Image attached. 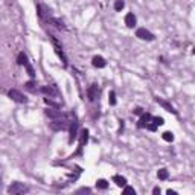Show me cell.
<instances>
[{
	"label": "cell",
	"instance_id": "cell-31",
	"mask_svg": "<svg viewBox=\"0 0 195 195\" xmlns=\"http://www.w3.org/2000/svg\"><path fill=\"white\" fill-rule=\"evenodd\" d=\"M194 55H195V47H194Z\"/></svg>",
	"mask_w": 195,
	"mask_h": 195
},
{
	"label": "cell",
	"instance_id": "cell-14",
	"mask_svg": "<svg viewBox=\"0 0 195 195\" xmlns=\"http://www.w3.org/2000/svg\"><path fill=\"white\" fill-rule=\"evenodd\" d=\"M87 140H89V131H87V130H84V131H82V134H81V140H79V149H78V154H81V151H82L84 145L87 143Z\"/></svg>",
	"mask_w": 195,
	"mask_h": 195
},
{
	"label": "cell",
	"instance_id": "cell-20",
	"mask_svg": "<svg viewBox=\"0 0 195 195\" xmlns=\"http://www.w3.org/2000/svg\"><path fill=\"white\" fill-rule=\"evenodd\" d=\"M162 137H163V140H166V142H172V140H174V134H172L171 131H165V133L162 134Z\"/></svg>",
	"mask_w": 195,
	"mask_h": 195
},
{
	"label": "cell",
	"instance_id": "cell-12",
	"mask_svg": "<svg viewBox=\"0 0 195 195\" xmlns=\"http://www.w3.org/2000/svg\"><path fill=\"white\" fill-rule=\"evenodd\" d=\"M41 93H44V95H49V96H58V90L55 89L53 86H44V87H41Z\"/></svg>",
	"mask_w": 195,
	"mask_h": 195
},
{
	"label": "cell",
	"instance_id": "cell-9",
	"mask_svg": "<svg viewBox=\"0 0 195 195\" xmlns=\"http://www.w3.org/2000/svg\"><path fill=\"white\" fill-rule=\"evenodd\" d=\"M151 119H153V116L149 113H143L142 116H140V119H139V122H137V126L139 128H146L148 124L151 122Z\"/></svg>",
	"mask_w": 195,
	"mask_h": 195
},
{
	"label": "cell",
	"instance_id": "cell-28",
	"mask_svg": "<svg viewBox=\"0 0 195 195\" xmlns=\"http://www.w3.org/2000/svg\"><path fill=\"white\" fill-rule=\"evenodd\" d=\"M44 102H46L47 105H52V107H60V105H58V104H56V102H53V101H51L49 98H44Z\"/></svg>",
	"mask_w": 195,
	"mask_h": 195
},
{
	"label": "cell",
	"instance_id": "cell-23",
	"mask_svg": "<svg viewBox=\"0 0 195 195\" xmlns=\"http://www.w3.org/2000/svg\"><path fill=\"white\" fill-rule=\"evenodd\" d=\"M151 124L156 125V126H160V125H163V117H159V116L153 117V119H151Z\"/></svg>",
	"mask_w": 195,
	"mask_h": 195
},
{
	"label": "cell",
	"instance_id": "cell-6",
	"mask_svg": "<svg viewBox=\"0 0 195 195\" xmlns=\"http://www.w3.org/2000/svg\"><path fill=\"white\" fill-rule=\"evenodd\" d=\"M156 102H157L159 105L163 107V108H165L166 111H169V113H172V114H175V116L178 114V111H177V110H175V108H174L172 105H171V104H169L168 101H165V99H162V98H159V96H157V98H156Z\"/></svg>",
	"mask_w": 195,
	"mask_h": 195
},
{
	"label": "cell",
	"instance_id": "cell-17",
	"mask_svg": "<svg viewBox=\"0 0 195 195\" xmlns=\"http://www.w3.org/2000/svg\"><path fill=\"white\" fill-rule=\"evenodd\" d=\"M17 64L18 66H26L28 64V56L24 52H20L17 56Z\"/></svg>",
	"mask_w": 195,
	"mask_h": 195
},
{
	"label": "cell",
	"instance_id": "cell-10",
	"mask_svg": "<svg viewBox=\"0 0 195 195\" xmlns=\"http://www.w3.org/2000/svg\"><path fill=\"white\" fill-rule=\"evenodd\" d=\"M91 64H93L95 67H98V69H104V67L107 66V61L102 58V56L96 55V56H93V60H91Z\"/></svg>",
	"mask_w": 195,
	"mask_h": 195
},
{
	"label": "cell",
	"instance_id": "cell-4",
	"mask_svg": "<svg viewBox=\"0 0 195 195\" xmlns=\"http://www.w3.org/2000/svg\"><path fill=\"white\" fill-rule=\"evenodd\" d=\"M136 37H139L140 40H145V41H154V34H151L148 29H145V28H139L137 31H136Z\"/></svg>",
	"mask_w": 195,
	"mask_h": 195
},
{
	"label": "cell",
	"instance_id": "cell-24",
	"mask_svg": "<svg viewBox=\"0 0 195 195\" xmlns=\"http://www.w3.org/2000/svg\"><path fill=\"white\" fill-rule=\"evenodd\" d=\"M26 69H28V73H29V76H31V78H35V72H34V69H32V66H31L29 63L26 64Z\"/></svg>",
	"mask_w": 195,
	"mask_h": 195
},
{
	"label": "cell",
	"instance_id": "cell-19",
	"mask_svg": "<svg viewBox=\"0 0 195 195\" xmlns=\"http://www.w3.org/2000/svg\"><path fill=\"white\" fill-rule=\"evenodd\" d=\"M96 186H98V189H104V191H105L107 188H108V181L104 180V178H101V180L96 181Z\"/></svg>",
	"mask_w": 195,
	"mask_h": 195
},
{
	"label": "cell",
	"instance_id": "cell-27",
	"mask_svg": "<svg viewBox=\"0 0 195 195\" xmlns=\"http://www.w3.org/2000/svg\"><path fill=\"white\" fill-rule=\"evenodd\" d=\"M133 113H134L136 116H142V114H143V108L137 107V108H134V110H133Z\"/></svg>",
	"mask_w": 195,
	"mask_h": 195
},
{
	"label": "cell",
	"instance_id": "cell-7",
	"mask_svg": "<svg viewBox=\"0 0 195 195\" xmlns=\"http://www.w3.org/2000/svg\"><path fill=\"white\" fill-rule=\"evenodd\" d=\"M46 114H47L49 117H52V119H64V117H69V114H66V113H63V111H60V110H52V108H47V110H46Z\"/></svg>",
	"mask_w": 195,
	"mask_h": 195
},
{
	"label": "cell",
	"instance_id": "cell-2",
	"mask_svg": "<svg viewBox=\"0 0 195 195\" xmlns=\"http://www.w3.org/2000/svg\"><path fill=\"white\" fill-rule=\"evenodd\" d=\"M49 126L52 128L53 131H63V130L70 128V126H69V119H67V117H64V119H52V122L49 124Z\"/></svg>",
	"mask_w": 195,
	"mask_h": 195
},
{
	"label": "cell",
	"instance_id": "cell-13",
	"mask_svg": "<svg viewBox=\"0 0 195 195\" xmlns=\"http://www.w3.org/2000/svg\"><path fill=\"white\" fill-rule=\"evenodd\" d=\"M125 24H126L128 28H134V26H136V16H134L133 12H128V14L125 16Z\"/></svg>",
	"mask_w": 195,
	"mask_h": 195
},
{
	"label": "cell",
	"instance_id": "cell-3",
	"mask_svg": "<svg viewBox=\"0 0 195 195\" xmlns=\"http://www.w3.org/2000/svg\"><path fill=\"white\" fill-rule=\"evenodd\" d=\"M8 96H9L12 101L18 102V104H26V102H28V98H26L23 93H20L18 90H16V89L9 90V91H8Z\"/></svg>",
	"mask_w": 195,
	"mask_h": 195
},
{
	"label": "cell",
	"instance_id": "cell-29",
	"mask_svg": "<svg viewBox=\"0 0 195 195\" xmlns=\"http://www.w3.org/2000/svg\"><path fill=\"white\" fill-rule=\"evenodd\" d=\"M153 194H154V195H159L160 194V188H154V189H153Z\"/></svg>",
	"mask_w": 195,
	"mask_h": 195
},
{
	"label": "cell",
	"instance_id": "cell-1",
	"mask_svg": "<svg viewBox=\"0 0 195 195\" xmlns=\"http://www.w3.org/2000/svg\"><path fill=\"white\" fill-rule=\"evenodd\" d=\"M26 192H29V188L28 186H24L23 183H12L9 188H8V194L9 195H20V194H26Z\"/></svg>",
	"mask_w": 195,
	"mask_h": 195
},
{
	"label": "cell",
	"instance_id": "cell-18",
	"mask_svg": "<svg viewBox=\"0 0 195 195\" xmlns=\"http://www.w3.org/2000/svg\"><path fill=\"white\" fill-rule=\"evenodd\" d=\"M157 177H159V180H166V178L169 177V172H168L165 168H162V169H159V172H157Z\"/></svg>",
	"mask_w": 195,
	"mask_h": 195
},
{
	"label": "cell",
	"instance_id": "cell-21",
	"mask_svg": "<svg viewBox=\"0 0 195 195\" xmlns=\"http://www.w3.org/2000/svg\"><path fill=\"white\" fill-rule=\"evenodd\" d=\"M108 102H110V105H116V93L113 90L108 93Z\"/></svg>",
	"mask_w": 195,
	"mask_h": 195
},
{
	"label": "cell",
	"instance_id": "cell-15",
	"mask_svg": "<svg viewBox=\"0 0 195 195\" xmlns=\"http://www.w3.org/2000/svg\"><path fill=\"white\" fill-rule=\"evenodd\" d=\"M47 21H49V23H52V24L55 26V28H56V29H66V26L63 24V21H60V20H56V18L47 17Z\"/></svg>",
	"mask_w": 195,
	"mask_h": 195
},
{
	"label": "cell",
	"instance_id": "cell-30",
	"mask_svg": "<svg viewBox=\"0 0 195 195\" xmlns=\"http://www.w3.org/2000/svg\"><path fill=\"white\" fill-rule=\"evenodd\" d=\"M166 194H168V195H175L177 192H175V191H171V189H168V191H166Z\"/></svg>",
	"mask_w": 195,
	"mask_h": 195
},
{
	"label": "cell",
	"instance_id": "cell-8",
	"mask_svg": "<svg viewBox=\"0 0 195 195\" xmlns=\"http://www.w3.org/2000/svg\"><path fill=\"white\" fill-rule=\"evenodd\" d=\"M87 96H89V101H96V98L99 96V87H98V84H93L89 90H87Z\"/></svg>",
	"mask_w": 195,
	"mask_h": 195
},
{
	"label": "cell",
	"instance_id": "cell-5",
	"mask_svg": "<svg viewBox=\"0 0 195 195\" xmlns=\"http://www.w3.org/2000/svg\"><path fill=\"white\" fill-rule=\"evenodd\" d=\"M51 37V40H52V43H53V47H55V52H56V55L61 58V61H63V64L64 66H67V58H66V55H64V52H63V49H61V46L58 44V41H56V38L53 35H49Z\"/></svg>",
	"mask_w": 195,
	"mask_h": 195
},
{
	"label": "cell",
	"instance_id": "cell-25",
	"mask_svg": "<svg viewBox=\"0 0 195 195\" xmlns=\"http://www.w3.org/2000/svg\"><path fill=\"white\" fill-rule=\"evenodd\" d=\"M34 86H35V82H34V81H29V82H26V84H24V87H26L28 90H31V91H35V87H34Z\"/></svg>",
	"mask_w": 195,
	"mask_h": 195
},
{
	"label": "cell",
	"instance_id": "cell-26",
	"mask_svg": "<svg viewBox=\"0 0 195 195\" xmlns=\"http://www.w3.org/2000/svg\"><path fill=\"white\" fill-rule=\"evenodd\" d=\"M124 194H136V191L131 186H124Z\"/></svg>",
	"mask_w": 195,
	"mask_h": 195
},
{
	"label": "cell",
	"instance_id": "cell-16",
	"mask_svg": "<svg viewBox=\"0 0 195 195\" xmlns=\"http://www.w3.org/2000/svg\"><path fill=\"white\" fill-rule=\"evenodd\" d=\"M113 181L119 186V188H124V186H126V178L122 177V175H114L113 177Z\"/></svg>",
	"mask_w": 195,
	"mask_h": 195
},
{
	"label": "cell",
	"instance_id": "cell-11",
	"mask_svg": "<svg viewBox=\"0 0 195 195\" xmlns=\"http://www.w3.org/2000/svg\"><path fill=\"white\" fill-rule=\"evenodd\" d=\"M76 134H78V121L73 119L72 124H70V136H69V142L70 143L76 139Z\"/></svg>",
	"mask_w": 195,
	"mask_h": 195
},
{
	"label": "cell",
	"instance_id": "cell-22",
	"mask_svg": "<svg viewBox=\"0 0 195 195\" xmlns=\"http://www.w3.org/2000/svg\"><path fill=\"white\" fill-rule=\"evenodd\" d=\"M124 6H125L124 0H116V2H114V9H116V11H122Z\"/></svg>",
	"mask_w": 195,
	"mask_h": 195
}]
</instances>
